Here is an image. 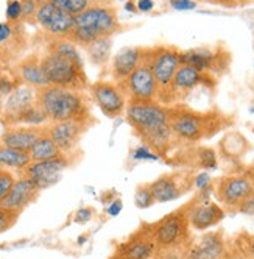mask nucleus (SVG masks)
<instances>
[{
  "instance_id": "20",
  "label": "nucleus",
  "mask_w": 254,
  "mask_h": 259,
  "mask_svg": "<svg viewBox=\"0 0 254 259\" xmlns=\"http://www.w3.org/2000/svg\"><path fill=\"white\" fill-rule=\"evenodd\" d=\"M228 247L222 231H209L198 237L187 251L186 259H225Z\"/></svg>"
},
{
  "instance_id": "4",
  "label": "nucleus",
  "mask_w": 254,
  "mask_h": 259,
  "mask_svg": "<svg viewBox=\"0 0 254 259\" xmlns=\"http://www.w3.org/2000/svg\"><path fill=\"white\" fill-rule=\"evenodd\" d=\"M120 28L116 7H95L75 16V28L69 39L84 49L98 39L113 38Z\"/></svg>"
},
{
  "instance_id": "32",
  "label": "nucleus",
  "mask_w": 254,
  "mask_h": 259,
  "mask_svg": "<svg viewBox=\"0 0 254 259\" xmlns=\"http://www.w3.org/2000/svg\"><path fill=\"white\" fill-rule=\"evenodd\" d=\"M134 203L136 206L140 208V209H145V208H150L153 206L156 200L153 197V192L150 189V184H140V186H137L136 189V194H134Z\"/></svg>"
},
{
  "instance_id": "18",
  "label": "nucleus",
  "mask_w": 254,
  "mask_h": 259,
  "mask_svg": "<svg viewBox=\"0 0 254 259\" xmlns=\"http://www.w3.org/2000/svg\"><path fill=\"white\" fill-rule=\"evenodd\" d=\"M36 105V89L28 84H19L10 97L7 99L4 108H2V122L5 126H14L21 116L28 111L31 106Z\"/></svg>"
},
{
  "instance_id": "39",
  "label": "nucleus",
  "mask_w": 254,
  "mask_h": 259,
  "mask_svg": "<svg viewBox=\"0 0 254 259\" xmlns=\"http://www.w3.org/2000/svg\"><path fill=\"white\" fill-rule=\"evenodd\" d=\"M169 5L178 11H192L198 7L195 0H169Z\"/></svg>"
},
{
  "instance_id": "9",
  "label": "nucleus",
  "mask_w": 254,
  "mask_h": 259,
  "mask_svg": "<svg viewBox=\"0 0 254 259\" xmlns=\"http://www.w3.org/2000/svg\"><path fill=\"white\" fill-rule=\"evenodd\" d=\"M133 133L169 123V106L159 102H130L125 109Z\"/></svg>"
},
{
  "instance_id": "37",
  "label": "nucleus",
  "mask_w": 254,
  "mask_h": 259,
  "mask_svg": "<svg viewBox=\"0 0 254 259\" xmlns=\"http://www.w3.org/2000/svg\"><path fill=\"white\" fill-rule=\"evenodd\" d=\"M22 17V4L21 0H11L7 7V19L10 22H14Z\"/></svg>"
},
{
  "instance_id": "6",
  "label": "nucleus",
  "mask_w": 254,
  "mask_h": 259,
  "mask_svg": "<svg viewBox=\"0 0 254 259\" xmlns=\"http://www.w3.org/2000/svg\"><path fill=\"white\" fill-rule=\"evenodd\" d=\"M41 67L48 84L74 91H84L89 86L84 66L58 53L47 52L45 57L41 58Z\"/></svg>"
},
{
  "instance_id": "12",
  "label": "nucleus",
  "mask_w": 254,
  "mask_h": 259,
  "mask_svg": "<svg viewBox=\"0 0 254 259\" xmlns=\"http://www.w3.org/2000/svg\"><path fill=\"white\" fill-rule=\"evenodd\" d=\"M89 91L90 96H92V100L106 117L116 119L125 114L128 100H126L119 83L98 80L94 81L92 84H89Z\"/></svg>"
},
{
  "instance_id": "24",
  "label": "nucleus",
  "mask_w": 254,
  "mask_h": 259,
  "mask_svg": "<svg viewBox=\"0 0 254 259\" xmlns=\"http://www.w3.org/2000/svg\"><path fill=\"white\" fill-rule=\"evenodd\" d=\"M181 64L190 66L199 72H206V73H211L223 66L222 55L214 53L206 49H192V50L181 52Z\"/></svg>"
},
{
  "instance_id": "3",
  "label": "nucleus",
  "mask_w": 254,
  "mask_h": 259,
  "mask_svg": "<svg viewBox=\"0 0 254 259\" xmlns=\"http://www.w3.org/2000/svg\"><path fill=\"white\" fill-rule=\"evenodd\" d=\"M190 228L187 203L155 222L156 254L153 259H186L193 242Z\"/></svg>"
},
{
  "instance_id": "10",
  "label": "nucleus",
  "mask_w": 254,
  "mask_h": 259,
  "mask_svg": "<svg viewBox=\"0 0 254 259\" xmlns=\"http://www.w3.org/2000/svg\"><path fill=\"white\" fill-rule=\"evenodd\" d=\"M34 21L42 27L45 33L58 39H69L75 28V16L53 2L39 5Z\"/></svg>"
},
{
  "instance_id": "44",
  "label": "nucleus",
  "mask_w": 254,
  "mask_h": 259,
  "mask_svg": "<svg viewBox=\"0 0 254 259\" xmlns=\"http://www.w3.org/2000/svg\"><path fill=\"white\" fill-rule=\"evenodd\" d=\"M11 33H13V28L8 22H0V42L8 41Z\"/></svg>"
},
{
  "instance_id": "1",
  "label": "nucleus",
  "mask_w": 254,
  "mask_h": 259,
  "mask_svg": "<svg viewBox=\"0 0 254 259\" xmlns=\"http://www.w3.org/2000/svg\"><path fill=\"white\" fill-rule=\"evenodd\" d=\"M232 119L220 111H199L184 103L169 106V125L181 145L206 141L232 125Z\"/></svg>"
},
{
  "instance_id": "35",
  "label": "nucleus",
  "mask_w": 254,
  "mask_h": 259,
  "mask_svg": "<svg viewBox=\"0 0 254 259\" xmlns=\"http://www.w3.org/2000/svg\"><path fill=\"white\" fill-rule=\"evenodd\" d=\"M19 215H21L19 212H14V211H10L4 206H0V234H4L8 230H11L17 224Z\"/></svg>"
},
{
  "instance_id": "17",
  "label": "nucleus",
  "mask_w": 254,
  "mask_h": 259,
  "mask_svg": "<svg viewBox=\"0 0 254 259\" xmlns=\"http://www.w3.org/2000/svg\"><path fill=\"white\" fill-rule=\"evenodd\" d=\"M215 78L211 73L199 72L190 66L181 64L172 84V105L183 103L199 86H214Z\"/></svg>"
},
{
  "instance_id": "15",
  "label": "nucleus",
  "mask_w": 254,
  "mask_h": 259,
  "mask_svg": "<svg viewBox=\"0 0 254 259\" xmlns=\"http://www.w3.org/2000/svg\"><path fill=\"white\" fill-rule=\"evenodd\" d=\"M70 155H61L53 159L45 161H31L21 172L22 177L31 180L41 191L53 186L61 180L63 172L70 165Z\"/></svg>"
},
{
  "instance_id": "23",
  "label": "nucleus",
  "mask_w": 254,
  "mask_h": 259,
  "mask_svg": "<svg viewBox=\"0 0 254 259\" xmlns=\"http://www.w3.org/2000/svg\"><path fill=\"white\" fill-rule=\"evenodd\" d=\"M148 47H123L113 60V78L116 83L123 81L145 60Z\"/></svg>"
},
{
  "instance_id": "41",
  "label": "nucleus",
  "mask_w": 254,
  "mask_h": 259,
  "mask_svg": "<svg viewBox=\"0 0 254 259\" xmlns=\"http://www.w3.org/2000/svg\"><path fill=\"white\" fill-rule=\"evenodd\" d=\"M196 4H208L215 7H223V8H237L239 4L237 0H195Z\"/></svg>"
},
{
  "instance_id": "34",
  "label": "nucleus",
  "mask_w": 254,
  "mask_h": 259,
  "mask_svg": "<svg viewBox=\"0 0 254 259\" xmlns=\"http://www.w3.org/2000/svg\"><path fill=\"white\" fill-rule=\"evenodd\" d=\"M16 183V177L10 169L0 167V203L5 200L8 192L11 191L13 184Z\"/></svg>"
},
{
  "instance_id": "33",
  "label": "nucleus",
  "mask_w": 254,
  "mask_h": 259,
  "mask_svg": "<svg viewBox=\"0 0 254 259\" xmlns=\"http://www.w3.org/2000/svg\"><path fill=\"white\" fill-rule=\"evenodd\" d=\"M196 158L198 164L201 165L203 169H215L217 167V156L215 152L209 147H199L196 149Z\"/></svg>"
},
{
  "instance_id": "29",
  "label": "nucleus",
  "mask_w": 254,
  "mask_h": 259,
  "mask_svg": "<svg viewBox=\"0 0 254 259\" xmlns=\"http://www.w3.org/2000/svg\"><path fill=\"white\" fill-rule=\"evenodd\" d=\"M84 50L89 55V60L97 66H103L108 60H110L111 53V38H103L90 46L84 47Z\"/></svg>"
},
{
  "instance_id": "48",
  "label": "nucleus",
  "mask_w": 254,
  "mask_h": 259,
  "mask_svg": "<svg viewBox=\"0 0 254 259\" xmlns=\"http://www.w3.org/2000/svg\"><path fill=\"white\" fill-rule=\"evenodd\" d=\"M237 4H239V7H246V5L252 4V0H237Z\"/></svg>"
},
{
  "instance_id": "45",
  "label": "nucleus",
  "mask_w": 254,
  "mask_h": 259,
  "mask_svg": "<svg viewBox=\"0 0 254 259\" xmlns=\"http://www.w3.org/2000/svg\"><path fill=\"white\" fill-rule=\"evenodd\" d=\"M120 211H122V200H116V201H113L111 205H110V208L106 209V212L110 214L111 217L119 215V214H120Z\"/></svg>"
},
{
  "instance_id": "21",
  "label": "nucleus",
  "mask_w": 254,
  "mask_h": 259,
  "mask_svg": "<svg viewBox=\"0 0 254 259\" xmlns=\"http://www.w3.org/2000/svg\"><path fill=\"white\" fill-rule=\"evenodd\" d=\"M39 194H41V189L36 186L31 180L21 175V178H17L16 183L13 184V188L5 197V200L0 203V206L21 214L39 197Z\"/></svg>"
},
{
  "instance_id": "5",
  "label": "nucleus",
  "mask_w": 254,
  "mask_h": 259,
  "mask_svg": "<svg viewBox=\"0 0 254 259\" xmlns=\"http://www.w3.org/2000/svg\"><path fill=\"white\" fill-rule=\"evenodd\" d=\"M147 60L158 84V102L170 106L173 78L181 67V50L175 46H151L147 52Z\"/></svg>"
},
{
  "instance_id": "11",
  "label": "nucleus",
  "mask_w": 254,
  "mask_h": 259,
  "mask_svg": "<svg viewBox=\"0 0 254 259\" xmlns=\"http://www.w3.org/2000/svg\"><path fill=\"white\" fill-rule=\"evenodd\" d=\"M193 183H195V175L190 170L179 169L161 175L158 180L148 184L156 203H169L179 198L181 195H184L187 191H190Z\"/></svg>"
},
{
  "instance_id": "7",
  "label": "nucleus",
  "mask_w": 254,
  "mask_h": 259,
  "mask_svg": "<svg viewBox=\"0 0 254 259\" xmlns=\"http://www.w3.org/2000/svg\"><path fill=\"white\" fill-rule=\"evenodd\" d=\"M148 52V49H147ZM126 100L130 102H158V84L153 75V70L148 64L147 55L145 60L119 83Z\"/></svg>"
},
{
  "instance_id": "8",
  "label": "nucleus",
  "mask_w": 254,
  "mask_h": 259,
  "mask_svg": "<svg viewBox=\"0 0 254 259\" xmlns=\"http://www.w3.org/2000/svg\"><path fill=\"white\" fill-rule=\"evenodd\" d=\"M215 195L226 211L239 212L242 203L254 192V178L249 175H229L215 181Z\"/></svg>"
},
{
  "instance_id": "46",
  "label": "nucleus",
  "mask_w": 254,
  "mask_h": 259,
  "mask_svg": "<svg viewBox=\"0 0 254 259\" xmlns=\"http://www.w3.org/2000/svg\"><path fill=\"white\" fill-rule=\"evenodd\" d=\"M90 217H92V211L90 209H87V208H83V209H80L78 212H77V222L78 224H84V222H87Z\"/></svg>"
},
{
  "instance_id": "52",
  "label": "nucleus",
  "mask_w": 254,
  "mask_h": 259,
  "mask_svg": "<svg viewBox=\"0 0 254 259\" xmlns=\"http://www.w3.org/2000/svg\"><path fill=\"white\" fill-rule=\"evenodd\" d=\"M252 111H254V108H252Z\"/></svg>"
},
{
  "instance_id": "25",
  "label": "nucleus",
  "mask_w": 254,
  "mask_h": 259,
  "mask_svg": "<svg viewBox=\"0 0 254 259\" xmlns=\"http://www.w3.org/2000/svg\"><path fill=\"white\" fill-rule=\"evenodd\" d=\"M17 73H19V78L22 80L24 84H28L34 89L48 86V81L41 67V58H38L36 55H31V57L25 58L19 64V67H17Z\"/></svg>"
},
{
  "instance_id": "14",
  "label": "nucleus",
  "mask_w": 254,
  "mask_h": 259,
  "mask_svg": "<svg viewBox=\"0 0 254 259\" xmlns=\"http://www.w3.org/2000/svg\"><path fill=\"white\" fill-rule=\"evenodd\" d=\"M189 222L190 227L196 231H206L219 225L225 219V209L209 200L208 189L199 191L189 203Z\"/></svg>"
},
{
  "instance_id": "42",
  "label": "nucleus",
  "mask_w": 254,
  "mask_h": 259,
  "mask_svg": "<svg viewBox=\"0 0 254 259\" xmlns=\"http://www.w3.org/2000/svg\"><path fill=\"white\" fill-rule=\"evenodd\" d=\"M212 184V181H211V177L208 175V174H198V175H195V183H193V186L198 189V191H205V189H208L209 186Z\"/></svg>"
},
{
  "instance_id": "16",
  "label": "nucleus",
  "mask_w": 254,
  "mask_h": 259,
  "mask_svg": "<svg viewBox=\"0 0 254 259\" xmlns=\"http://www.w3.org/2000/svg\"><path fill=\"white\" fill-rule=\"evenodd\" d=\"M92 125L94 122H77V120L52 122L47 123V133L64 155H72L78 147L84 133Z\"/></svg>"
},
{
  "instance_id": "28",
  "label": "nucleus",
  "mask_w": 254,
  "mask_h": 259,
  "mask_svg": "<svg viewBox=\"0 0 254 259\" xmlns=\"http://www.w3.org/2000/svg\"><path fill=\"white\" fill-rule=\"evenodd\" d=\"M116 0H61L58 7L64 8L70 14H80L89 8H95V7H114Z\"/></svg>"
},
{
  "instance_id": "43",
  "label": "nucleus",
  "mask_w": 254,
  "mask_h": 259,
  "mask_svg": "<svg viewBox=\"0 0 254 259\" xmlns=\"http://www.w3.org/2000/svg\"><path fill=\"white\" fill-rule=\"evenodd\" d=\"M240 214H246V215H254V192L242 203V206L239 208Z\"/></svg>"
},
{
  "instance_id": "30",
  "label": "nucleus",
  "mask_w": 254,
  "mask_h": 259,
  "mask_svg": "<svg viewBox=\"0 0 254 259\" xmlns=\"http://www.w3.org/2000/svg\"><path fill=\"white\" fill-rule=\"evenodd\" d=\"M48 52L58 53L64 58H69V60L75 61L78 64H83V58L80 55V50L77 49V46L70 39H58V38H55L48 46Z\"/></svg>"
},
{
  "instance_id": "36",
  "label": "nucleus",
  "mask_w": 254,
  "mask_h": 259,
  "mask_svg": "<svg viewBox=\"0 0 254 259\" xmlns=\"http://www.w3.org/2000/svg\"><path fill=\"white\" fill-rule=\"evenodd\" d=\"M19 86L13 78L7 77V75H0V113H2V108L7 102V99L10 97L11 92Z\"/></svg>"
},
{
  "instance_id": "31",
  "label": "nucleus",
  "mask_w": 254,
  "mask_h": 259,
  "mask_svg": "<svg viewBox=\"0 0 254 259\" xmlns=\"http://www.w3.org/2000/svg\"><path fill=\"white\" fill-rule=\"evenodd\" d=\"M229 250L239 259H254V234L249 233L239 234Z\"/></svg>"
},
{
  "instance_id": "40",
  "label": "nucleus",
  "mask_w": 254,
  "mask_h": 259,
  "mask_svg": "<svg viewBox=\"0 0 254 259\" xmlns=\"http://www.w3.org/2000/svg\"><path fill=\"white\" fill-rule=\"evenodd\" d=\"M22 4V17L28 19V17H34L36 16V11L39 8V4L36 2V0H21Z\"/></svg>"
},
{
  "instance_id": "49",
  "label": "nucleus",
  "mask_w": 254,
  "mask_h": 259,
  "mask_svg": "<svg viewBox=\"0 0 254 259\" xmlns=\"http://www.w3.org/2000/svg\"><path fill=\"white\" fill-rule=\"evenodd\" d=\"M110 259H120V257H117L116 254H111V257H110Z\"/></svg>"
},
{
  "instance_id": "27",
  "label": "nucleus",
  "mask_w": 254,
  "mask_h": 259,
  "mask_svg": "<svg viewBox=\"0 0 254 259\" xmlns=\"http://www.w3.org/2000/svg\"><path fill=\"white\" fill-rule=\"evenodd\" d=\"M30 162H31V158L28 152L16 150V149H11V147H5L0 144V167L22 172Z\"/></svg>"
},
{
  "instance_id": "51",
  "label": "nucleus",
  "mask_w": 254,
  "mask_h": 259,
  "mask_svg": "<svg viewBox=\"0 0 254 259\" xmlns=\"http://www.w3.org/2000/svg\"><path fill=\"white\" fill-rule=\"evenodd\" d=\"M252 4H254V0H252Z\"/></svg>"
},
{
  "instance_id": "13",
  "label": "nucleus",
  "mask_w": 254,
  "mask_h": 259,
  "mask_svg": "<svg viewBox=\"0 0 254 259\" xmlns=\"http://www.w3.org/2000/svg\"><path fill=\"white\" fill-rule=\"evenodd\" d=\"M120 259H153L156 254L155 224H143L113 253Z\"/></svg>"
},
{
  "instance_id": "2",
  "label": "nucleus",
  "mask_w": 254,
  "mask_h": 259,
  "mask_svg": "<svg viewBox=\"0 0 254 259\" xmlns=\"http://www.w3.org/2000/svg\"><path fill=\"white\" fill-rule=\"evenodd\" d=\"M36 103L45 113L48 123L66 120L94 122L90 100L83 91L48 84L36 89Z\"/></svg>"
},
{
  "instance_id": "26",
  "label": "nucleus",
  "mask_w": 254,
  "mask_h": 259,
  "mask_svg": "<svg viewBox=\"0 0 254 259\" xmlns=\"http://www.w3.org/2000/svg\"><path fill=\"white\" fill-rule=\"evenodd\" d=\"M30 158L31 161H45V159H53V158H58L61 155H64L58 145L53 142V139L48 136L47 133V126H45V132L39 136V139L34 142V145L30 149Z\"/></svg>"
},
{
  "instance_id": "47",
  "label": "nucleus",
  "mask_w": 254,
  "mask_h": 259,
  "mask_svg": "<svg viewBox=\"0 0 254 259\" xmlns=\"http://www.w3.org/2000/svg\"><path fill=\"white\" fill-rule=\"evenodd\" d=\"M155 8V4L153 0H139L137 2V10L139 11H143V13H148Z\"/></svg>"
},
{
  "instance_id": "50",
  "label": "nucleus",
  "mask_w": 254,
  "mask_h": 259,
  "mask_svg": "<svg viewBox=\"0 0 254 259\" xmlns=\"http://www.w3.org/2000/svg\"><path fill=\"white\" fill-rule=\"evenodd\" d=\"M252 133H254V128H252Z\"/></svg>"
},
{
  "instance_id": "19",
  "label": "nucleus",
  "mask_w": 254,
  "mask_h": 259,
  "mask_svg": "<svg viewBox=\"0 0 254 259\" xmlns=\"http://www.w3.org/2000/svg\"><path fill=\"white\" fill-rule=\"evenodd\" d=\"M134 136L143 145H147L150 150H153L159 158L170 156L175 152V149H178L181 145L169 123L143 130V132H137L134 133Z\"/></svg>"
},
{
  "instance_id": "38",
  "label": "nucleus",
  "mask_w": 254,
  "mask_h": 259,
  "mask_svg": "<svg viewBox=\"0 0 254 259\" xmlns=\"http://www.w3.org/2000/svg\"><path fill=\"white\" fill-rule=\"evenodd\" d=\"M133 158L134 159H148V161H158V159H161L153 150H150L147 145H140V147H137V149L134 150V153H133Z\"/></svg>"
},
{
  "instance_id": "22",
  "label": "nucleus",
  "mask_w": 254,
  "mask_h": 259,
  "mask_svg": "<svg viewBox=\"0 0 254 259\" xmlns=\"http://www.w3.org/2000/svg\"><path fill=\"white\" fill-rule=\"evenodd\" d=\"M45 126H28V125H16L7 126L5 132L0 136V144L5 147H11L16 150L30 152L34 142L45 132Z\"/></svg>"
}]
</instances>
